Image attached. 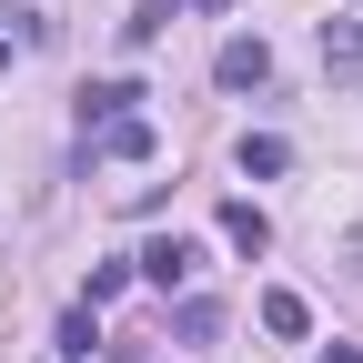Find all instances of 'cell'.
<instances>
[{"mask_svg": "<svg viewBox=\"0 0 363 363\" xmlns=\"http://www.w3.org/2000/svg\"><path fill=\"white\" fill-rule=\"evenodd\" d=\"M131 272H142V283H162V293H172V283H192V272H202V252L182 242V233H162V242H142V252H131Z\"/></svg>", "mask_w": 363, "mask_h": 363, "instance_id": "obj_1", "label": "cell"}, {"mask_svg": "<svg viewBox=\"0 0 363 363\" xmlns=\"http://www.w3.org/2000/svg\"><path fill=\"white\" fill-rule=\"evenodd\" d=\"M212 71H222V91H252V81L272 71V51H262L252 30H233V40H222V61H212Z\"/></svg>", "mask_w": 363, "mask_h": 363, "instance_id": "obj_2", "label": "cell"}, {"mask_svg": "<svg viewBox=\"0 0 363 363\" xmlns=\"http://www.w3.org/2000/svg\"><path fill=\"white\" fill-rule=\"evenodd\" d=\"M152 142H162V131H152L142 111H121V121H101V152H111V162H152Z\"/></svg>", "mask_w": 363, "mask_h": 363, "instance_id": "obj_3", "label": "cell"}, {"mask_svg": "<svg viewBox=\"0 0 363 363\" xmlns=\"http://www.w3.org/2000/svg\"><path fill=\"white\" fill-rule=\"evenodd\" d=\"M262 333H272V343H303V333H313V303H303V293H262Z\"/></svg>", "mask_w": 363, "mask_h": 363, "instance_id": "obj_4", "label": "cell"}, {"mask_svg": "<svg viewBox=\"0 0 363 363\" xmlns=\"http://www.w3.org/2000/svg\"><path fill=\"white\" fill-rule=\"evenodd\" d=\"M323 71H363V21H323Z\"/></svg>", "mask_w": 363, "mask_h": 363, "instance_id": "obj_5", "label": "cell"}, {"mask_svg": "<svg viewBox=\"0 0 363 363\" xmlns=\"http://www.w3.org/2000/svg\"><path fill=\"white\" fill-rule=\"evenodd\" d=\"M131 101H142V81H101V91H81V131H91V121H121Z\"/></svg>", "mask_w": 363, "mask_h": 363, "instance_id": "obj_6", "label": "cell"}, {"mask_svg": "<svg viewBox=\"0 0 363 363\" xmlns=\"http://www.w3.org/2000/svg\"><path fill=\"white\" fill-rule=\"evenodd\" d=\"M222 242H233V252H262V242H272V222H262L252 202H222Z\"/></svg>", "mask_w": 363, "mask_h": 363, "instance_id": "obj_7", "label": "cell"}, {"mask_svg": "<svg viewBox=\"0 0 363 363\" xmlns=\"http://www.w3.org/2000/svg\"><path fill=\"white\" fill-rule=\"evenodd\" d=\"M172 21H182V0H142V11H131V21H121V40H131V51H142V40H162Z\"/></svg>", "mask_w": 363, "mask_h": 363, "instance_id": "obj_8", "label": "cell"}, {"mask_svg": "<svg viewBox=\"0 0 363 363\" xmlns=\"http://www.w3.org/2000/svg\"><path fill=\"white\" fill-rule=\"evenodd\" d=\"M293 162V142H272V131H252V142H242V172H283Z\"/></svg>", "mask_w": 363, "mask_h": 363, "instance_id": "obj_9", "label": "cell"}, {"mask_svg": "<svg viewBox=\"0 0 363 363\" xmlns=\"http://www.w3.org/2000/svg\"><path fill=\"white\" fill-rule=\"evenodd\" d=\"M323 363H363V353H353V343H333V353H323Z\"/></svg>", "mask_w": 363, "mask_h": 363, "instance_id": "obj_10", "label": "cell"}, {"mask_svg": "<svg viewBox=\"0 0 363 363\" xmlns=\"http://www.w3.org/2000/svg\"><path fill=\"white\" fill-rule=\"evenodd\" d=\"M0 71H11V40H0Z\"/></svg>", "mask_w": 363, "mask_h": 363, "instance_id": "obj_11", "label": "cell"}, {"mask_svg": "<svg viewBox=\"0 0 363 363\" xmlns=\"http://www.w3.org/2000/svg\"><path fill=\"white\" fill-rule=\"evenodd\" d=\"M202 11H222V0H202Z\"/></svg>", "mask_w": 363, "mask_h": 363, "instance_id": "obj_12", "label": "cell"}]
</instances>
